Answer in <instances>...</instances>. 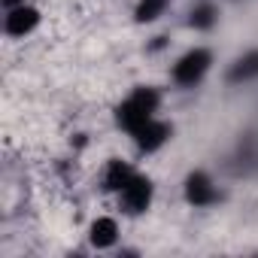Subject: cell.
I'll return each instance as SVG.
<instances>
[{"label": "cell", "mask_w": 258, "mask_h": 258, "mask_svg": "<svg viewBox=\"0 0 258 258\" xmlns=\"http://www.w3.org/2000/svg\"><path fill=\"white\" fill-rule=\"evenodd\" d=\"M155 109H158V91L155 88H137L131 97H127L118 109H115V118L124 131H137L143 127L149 118H155Z\"/></svg>", "instance_id": "1"}, {"label": "cell", "mask_w": 258, "mask_h": 258, "mask_svg": "<svg viewBox=\"0 0 258 258\" xmlns=\"http://www.w3.org/2000/svg\"><path fill=\"white\" fill-rule=\"evenodd\" d=\"M210 64H213V55H210L207 49H191V52H185V55L176 61L173 79H176L179 85H195V82L204 79V73L210 70Z\"/></svg>", "instance_id": "2"}, {"label": "cell", "mask_w": 258, "mask_h": 258, "mask_svg": "<svg viewBox=\"0 0 258 258\" xmlns=\"http://www.w3.org/2000/svg\"><path fill=\"white\" fill-rule=\"evenodd\" d=\"M118 195H121V207H124L127 213H143V210L149 207V201H152V182L137 173Z\"/></svg>", "instance_id": "3"}, {"label": "cell", "mask_w": 258, "mask_h": 258, "mask_svg": "<svg viewBox=\"0 0 258 258\" xmlns=\"http://www.w3.org/2000/svg\"><path fill=\"white\" fill-rule=\"evenodd\" d=\"M219 195H216V188H213V182H210V176L207 173H188V179H185V201L188 204H195V207H210L213 201H216Z\"/></svg>", "instance_id": "4"}, {"label": "cell", "mask_w": 258, "mask_h": 258, "mask_svg": "<svg viewBox=\"0 0 258 258\" xmlns=\"http://www.w3.org/2000/svg\"><path fill=\"white\" fill-rule=\"evenodd\" d=\"M167 137H170V124L155 121V118H149L143 127H137V131H134L137 146H140V149H146V152H155L158 146H164V143H167Z\"/></svg>", "instance_id": "5"}, {"label": "cell", "mask_w": 258, "mask_h": 258, "mask_svg": "<svg viewBox=\"0 0 258 258\" xmlns=\"http://www.w3.org/2000/svg\"><path fill=\"white\" fill-rule=\"evenodd\" d=\"M37 22H40V13L34 7H25V4L22 7H13L10 16H7V34L25 37V34H31L37 28Z\"/></svg>", "instance_id": "6"}, {"label": "cell", "mask_w": 258, "mask_h": 258, "mask_svg": "<svg viewBox=\"0 0 258 258\" xmlns=\"http://www.w3.org/2000/svg\"><path fill=\"white\" fill-rule=\"evenodd\" d=\"M137 173L127 167L124 161H109V167H106V176H103V188H109V191H121L127 182H131Z\"/></svg>", "instance_id": "7"}, {"label": "cell", "mask_w": 258, "mask_h": 258, "mask_svg": "<svg viewBox=\"0 0 258 258\" xmlns=\"http://www.w3.org/2000/svg\"><path fill=\"white\" fill-rule=\"evenodd\" d=\"M255 76H258V52H246L243 58H237L231 73H228L231 82H249Z\"/></svg>", "instance_id": "8"}, {"label": "cell", "mask_w": 258, "mask_h": 258, "mask_svg": "<svg viewBox=\"0 0 258 258\" xmlns=\"http://www.w3.org/2000/svg\"><path fill=\"white\" fill-rule=\"evenodd\" d=\"M115 237H118V225H115L112 219H97V222L91 225V243H94L97 249L112 246Z\"/></svg>", "instance_id": "9"}, {"label": "cell", "mask_w": 258, "mask_h": 258, "mask_svg": "<svg viewBox=\"0 0 258 258\" xmlns=\"http://www.w3.org/2000/svg\"><path fill=\"white\" fill-rule=\"evenodd\" d=\"M188 25H191V28H198V31H210V28L216 25V7H210V4L198 7V10L191 13Z\"/></svg>", "instance_id": "10"}, {"label": "cell", "mask_w": 258, "mask_h": 258, "mask_svg": "<svg viewBox=\"0 0 258 258\" xmlns=\"http://www.w3.org/2000/svg\"><path fill=\"white\" fill-rule=\"evenodd\" d=\"M167 7V0H140L137 4V22H155Z\"/></svg>", "instance_id": "11"}, {"label": "cell", "mask_w": 258, "mask_h": 258, "mask_svg": "<svg viewBox=\"0 0 258 258\" xmlns=\"http://www.w3.org/2000/svg\"><path fill=\"white\" fill-rule=\"evenodd\" d=\"M22 4H25V0H4V7H10V10L13 7H22Z\"/></svg>", "instance_id": "12"}]
</instances>
